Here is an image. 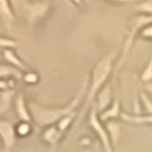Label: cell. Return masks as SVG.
<instances>
[{"label": "cell", "instance_id": "6da1fadb", "mask_svg": "<svg viewBox=\"0 0 152 152\" xmlns=\"http://www.w3.org/2000/svg\"><path fill=\"white\" fill-rule=\"evenodd\" d=\"M87 86H88L87 79H85L78 93L76 94V96L73 97V99L69 103L68 105H65L64 107H46L38 105L37 103H31L30 110L33 119L36 120V122L38 125L46 127V126L53 125L56 121H58L61 118L65 117V115L75 113V110L78 107L80 101L84 97L86 89H87Z\"/></svg>", "mask_w": 152, "mask_h": 152}, {"label": "cell", "instance_id": "7a4b0ae2", "mask_svg": "<svg viewBox=\"0 0 152 152\" xmlns=\"http://www.w3.org/2000/svg\"><path fill=\"white\" fill-rule=\"evenodd\" d=\"M113 58H114V54L109 53L105 56H103L96 63V65L94 66L93 73H91V86L88 88V96H87V99L85 102L84 109H83V111L80 113V119L84 115L86 109L88 107V105H91L93 99L96 97V95L99 94V91L102 89V87L107 83V78H109L110 73H111V70H112Z\"/></svg>", "mask_w": 152, "mask_h": 152}, {"label": "cell", "instance_id": "3957f363", "mask_svg": "<svg viewBox=\"0 0 152 152\" xmlns=\"http://www.w3.org/2000/svg\"><path fill=\"white\" fill-rule=\"evenodd\" d=\"M151 24V15H141L137 16L136 20H135V23L132 28V30L129 31L127 38H126V41H125V45H124V48H122V53H121V57L119 58V62H118V68L121 65L122 63L125 62L127 55L129 53L130 48L133 46V42H134V39L137 36V32L142 30L144 26Z\"/></svg>", "mask_w": 152, "mask_h": 152}, {"label": "cell", "instance_id": "277c9868", "mask_svg": "<svg viewBox=\"0 0 152 152\" xmlns=\"http://www.w3.org/2000/svg\"><path fill=\"white\" fill-rule=\"evenodd\" d=\"M88 120H89V125L93 128V130L96 133V135L99 137V141L102 143V146L104 149L105 152H113V146L112 143L110 141V137L107 132V128L101 124L99 117H97V109L96 107H93L89 112V117H88Z\"/></svg>", "mask_w": 152, "mask_h": 152}, {"label": "cell", "instance_id": "5b68a950", "mask_svg": "<svg viewBox=\"0 0 152 152\" xmlns=\"http://www.w3.org/2000/svg\"><path fill=\"white\" fill-rule=\"evenodd\" d=\"M0 140L5 151H9L14 146L16 142V132L12 122L0 120Z\"/></svg>", "mask_w": 152, "mask_h": 152}, {"label": "cell", "instance_id": "8992f818", "mask_svg": "<svg viewBox=\"0 0 152 152\" xmlns=\"http://www.w3.org/2000/svg\"><path fill=\"white\" fill-rule=\"evenodd\" d=\"M0 20L7 29H12L13 23L15 21V16L9 0H0Z\"/></svg>", "mask_w": 152, "mask_h": 152}, {"label": "cell", "instance_id": "52a82bcc", "mask_svg": "<svg viewBox=\"0 0 152 152\" xmlns=\"http://www.w3.org/2000/svg\"><path fill=\"white\" fill-rule=\"evenodd\" d=\"M28 7V12H29V15L32 18H36V17H42L45 16V14L47 13L48 8H49V4L42 1V2H33L26 6Z\"/></svg>", "mask_w": 152, "mask_h": 152}, {"label": "cell", "instance_id": "ba28073f", "mask_svg": "<svg viewBox=\"0 0 152 152\" xmlns=\"http://www.w3.org/2000/svg\"><path fill=\"white\" fill-rule=\"evenodd\" d=\"M15 109L18 118L22 121H25V122L31 121V114L29 112L26 105H25V102H24V99H23L22 95H18L17 96V99L15 101Z\"/></svg>", "mask_w": 152, "mask_h": 152}, {"label": "cell", "instance_id": "9c48e42d", "mask_svg": "<svg viewBox=\"0 0 152 152\" xmlns=\"http://www.w3.org/2000/svg\"><path fill=\"white\" fill-rule=\"evenodd\" d=\"M96 96H97V107H96V109L102 112L107 107H109V104L111 102V89H110V87H105V88L101 89Z\"/></svg>", "mask_w": 152, "mask_h": 152}, {"label": "cell", "instance_id": "30bf717a", "mask_svg": "<svg viewBox=\"0 0 152 152\" xmlns=\"http://www.w3.org/2000/svg\"><path fill=\"white\" fill-rule=\"evenodd\" d=\"M120 114V105L118 101H114L112 105L110 107H107L104 111H102L99 114V121H107L110 119H114Z\"/></svg>", "mask_w": 152, "mask_h": 152}, {"label": "cell", "instance_id": "8fae6325", "mask_svg": "<svg viewBox=\"0 0 152 152\" xmlns=\"http://www.w3.org/2000/svg\"><path fill=\"white\" fill-rule=\"evenodd\" d=\"M2 55H4L5 60L9 62L14 68L18 69L20 71H26V70H28L26 65H25V64H24V63L16 56L13 50H10V49H5L4 53H2Z\"/></svg>", "mask_w": 152, "mask_h": 152}, {"label": "cell", "instance_id": "7c38bea8", "mask_svg": "<svg viewBox=\"0 0 152 152\" xmlns=\"http://www.w3.org/2000/svg\"><path fill=\"white\" fill-rule=\"evenodd\" d=\"M14 96V91L12 89H4L0 94V114L6 112L12 103V99Z\"/></svg>", "mask_w": 152, "mask_h": 152}, {"label": "cell", "instance_id": "4fadbf2b", "mask_svg": "<svg viewBox=\"0 0 152 152\" xmlns=\"http://www.w3.org/2000/svg\"><path fill=\"white\" fill-rule=\"evenodd\" d=\"M62 134L63 133L58 128H56V127H49L48 129H46L42 137H44V140H45L46 142H48L49 144L55 145L58 142V140L61 138Z\"/></svg>", "mask_w": 152, "mask_h": 152}, {"label": "cell", "instance_id": "5bb4252c", "mask_svg": "<svg viewBox=\"0 0 152 152\" xmlns=\"http://www.w3.org/2000/svg\"><path fill=\"white\" fill-rule=\"evenodd\" d=\"M107 132L109 134V137H110V141H111L112 145H115L118 140H119V136H120V126H119V124L109 122Z\"/></svg>", "mask_w": 152, "mask_h": 152}, {"label": "cell", "instance_id": "9a60e30c", "mask_svg": "<svg viewBox=\"0 0 152 152\" xmlns=\"http://www.w3.org/2000/svg\"><path fill=\"white\" fill-rule=\"evenodd\" d=\"M13 76L16 79H21L22 73L18 69L14 66H6V65H0V78H6V77Z\"/></svg>", "mask_w": 152, "mask_h": 152}, {"label": "cell", "instance_id": "2e32d148", "mask_svg": "<svg viewBox=\"0 0 152 152\" xmlns=\"http://www.w3.org/2000/svg\"><path fill=\"white\" fill-rule=\"evenodd\" d=\"M121 118L125 121L134 122L136 125L144 124V122H148V124L151 122V117L150 115H148V117H141V115H130L128 113H121Z\"/></svg>", "mask_w": 152, "mask_h": 152}, {"label": "cell", "instance_id": "e0dca14e", "mask_svg": "<svg viewBox=\"0 0 152 152\" xmlns=\"http://www.w3.org/2000/svg\"><path fill=\"white\" fill-rule=\"evenodd\" d=\"M73 118H75V113L69 114V115H65V117L61 118V119L58 120V126H57V128L61 130L62 133H64V132L69 128V126H70V124L72 122V119H73Z\"/></svg>", "mask_w": 152, "mask_h": 152}, {"label": "cell", "instance_id": "ac0fdd59", "mask_svg": "<svg viewBox=\"0 0 152 152\" xmlns=\"http://www.w3.org/2000/svg\"><path fill=\"white\" fill-rule=\"evenodd\" d=\"M136 10L141 12V13H146V15H151V12H152V4H151V0H146L144 2L137 5L135 7Z\"/></svg>", "mask_w": 152, "mask_h": 152}, {"label": "cell", "instance_id": "d6986e66", "mask_svg": "<svg viewBox=\"0 0 152 152\" xmlns=\"http://www.w3.org/2000/svg\"><path fill=\"white\" fill-rule=\"evenodd\" d=\"M15 132L17 134H20V135H26V134H29V132H30V125H29V122L23 121L17 128H15Z\"/></svg>", "mask_w": 152, "mask_h": 152}, {"label": "cell", "instance_id": "ffe728a7", "mask_svg": "<svg viewBox=\"0 0 152 152\" xmlns=\"http://www.w3.org/2000/svg\"><path fill=\"white\" fill-rule=\"evenodd\" d=\"M16 42L14 40H9L7 38H4V37H0V47H4V48H14L16 47Z\"/></svg>", "mask_w": 152, "mask_h": 152}, {"label": "cell", "instance_id": "44dd1931", "mask_svg": "<svg viewBox=\"0 0 152 152\" xmlns=\"http://www.w3.org/2000/svg\"><path fill=\"white\" fill-rule=\"evenodd\" d=\"M150 79H151V62L148 63V66L145 69V71L142 73V80L150 81Z\"/></svg>", "mask_w": 152, "mask_h": 152}, {"label": "cell", "instance_id": "7402d4cb", "mask_svg": "<svg viewBox=\"0 0 152 152\" xmlns=\"http://www.w3.org/2000/svg\"><path fill=\"white\" fill-rule=\"evenodd\" d=\"M142 99L144 101V104H145V107H146V109H148V112L150 113L152 111V107H151V102H150L149 97H148L145 94H142Z\"/></svg>", "mask_w": 152, "mask_h": 152}, {"label": "cell", "instance_id": "603a6c76", "mask_svg": "<svg viewBox=\"0 0 152 152\" xmlns=\"http://www.w3.org/2000/svg\"><path fill=\"white\" fill-rule=\"evenodd\" d=\"M37 79H38V77L33 75V73H28V75L24 76V80L28 81V83H36Z\"/></svg>", "mask_w": 152, "mask_h": 152}, {"label": "cell", "instance_id": "cb8c5ba5", "mask_svg": "<svg viewBox=\"0 0 152 152\" xmlns=\"http://www.w3.org/2000/svg\"><path fill=\"white\" fill-rule=\"evenodd\" d=\"M10 83H7L6 80H1L0 79V89H8L10 87Z\"/></svg>", "mask_w": 152, "mask_h": 152}, {"label": "cell", "instance_id": "d4e9b609", "mask_svg": "<svg viewBox=\"0 0 152 152\" xmlns=\"http://www.w3.org/2000/svg\"><path fill=\"white\" fill-rule=\"evenodd\" d=\"M110 1H115V2H125V4H127V2H133V1H135V0H110Z\"/></svg>", "mask_w": 152, "mask_h": 152}]
</instances>
